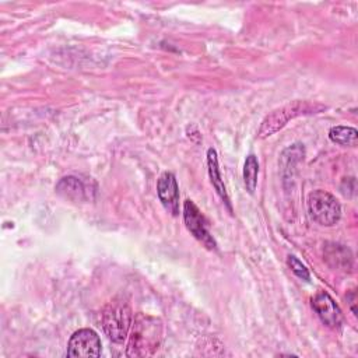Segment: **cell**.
<instances>
[{
	"mask_svg": "<svg viewBox=\"0 0 358 358\" xmlns=\"http://www.w3.org/2000/svg\"><path fill=\"white\" fill-rule=\"evenodd\" d=\"M257 175H259V162L256 155L250 154L245 159L243 165V183L249 193H253L257 185Z\"/></svg>",
	"mask_w": 358,
	"mask_h": 358,
	"instance_id": "13",
	"label": "cell"
},
{
	"mask_svg": "<svg viewBox=\"0 0 358 358\" xmlns=\"http://www.w3.org/2000/svg\"><path fill=\"white\" fill-rule=\"evenodd\" d=\"M312 306L323 324L330 329H338L343 323V313L334 299L326 292L319 291L312 298Z\"/></svg>",
	"mask_w": 358,
	"mask_h": 358,
	"instance_id": "7",
	"label": "cell"
},
{
	"mask_svg": "<svg viewBox=\"0 0 358 358\" xmlns=\"http://www.w3.org/2000/svg\"><path fill=\"white\" fill-rule=\"evenodd\" d=\"M287 264L288 267L291 268V271L299 277L301 280H305V281H309L310 280V274H309V270L306 268V266L299 260L296 259L294 255H289L287 257Z\"/></svg>",
	"mask_w": 358,
	"mask_h": 358,
	"instance_id": "14",
	"label": "cell"
},
{
	"mask_svg": "<svg viewBox=\"0 0 358 358\" xmlns=\"http://www.w3.org/2000/svg\"><path fill=\"white\" fill-rule=\"evenodd\" d=\"M183 220H185L186 228L192 232V235L197 241H200L208 249H215L217 243L207 228L206 218L192 200H186L183 203Z\"/></svg>",
	"mask_w": 358,
	"mask_h": 358,
	"instance_id": "5",
	"label": "cell"
},
{
	"mask_svg": "<svg viewBox=\"0 0 358 358\" xmlns=\"http://www.w3.org/2000/svg\"><path fill=\"white\" fill-rule=\"evenodd\" d=\"M56 192L69 200L81 201L87 199V189L83 182L76 176H66L60 179L56 185Z\"/></svg>",
	"mask_w": 358,
	"mask_h": 358,
	"instance_id": "9",
	"label": "cell"
},
{
	"mask_svg": "<svg viewBox=\"0 0 358 358\" xmlns=\"http://www.w3.org/2000/svg\"><path fill=\"white\" fill-rule=\"evenodd\" d=\"M329 138L343 147H354L358 141V131L350 126H334L329 131Z\"/></svg>",
	"mask_w": 358,
	"mask_h": 358,
	"instance_id": "12",
	"label": "cell"
},
{
	"mask_svg": "<svg viewBox=\"0 0 358 358\" xmlns=\"http://www.w3.org/2000/svg\"><path fill=\"white\" fill-rule=\"evenodd\" d=\"M324 259L329 263V266L333 268L348 270L352 266L351 252L338 243H333L330 248H326Z\"/></svg>",
	"mask_w": 358,
	"mask_h": 358,
	"instance_id": "11",
	"label": "cell"
},
{
	"mask_svg": "<svg viewBox=\"0 0 358 358\" xmlns=\"http://www.w3.org/2000/svg\"><path fill=\"white\" fill-rule=\"evenodd\" d=\"M157 193L164 208L172 215L179 213V187L172 172H164L157 182Z\"/></svg>",
	"mask_w": 358,
	"mask_h": 358,
	"instance_id": "8",
	"label": "cell"
},
{
	"mask_svg": "<svg viewBox=\"0 0 358 358\" xmlns=\"http://www.w3.org/2000/svg\"><path fill=\"white\" fill-rule=\"evenodd\" d=\"M326 106L317 102L310 101H294L287 105H282L277 109H274L271 113H268L260 123V127L257 130V136L260 138H266L278 130H281L291 119L301 116V115H310V113H319L324 110Z\"/></svg>",
	"mask_w": 358,
	"mask_h": 358,
	"instance_id": "2",
	"label": "cell"
},
{
	"mask_svg": "<svg viewBox=\"0 0 358 358\" xmlns=\"http://www.w3.org/2000/svg\"><path fill=\"white\" fill-rule=\"evenodd\" d=\"M308 213L315 222L333 227L341 218V206L331 193L319 189L308 196Z\"/></svg>",
	"mask_w": 358,
	"mask_h": 358,
	"instance_id": "4",
	"label": "cell"
},
{
	"mask_svg": "<svg viewBox=\"0 0 358 358\" xmlns=\"http://www.w3.org/2000/svg\"><path fill=\"white\" fill-rule=\"evenodd\" d=\"M101 350L99 336L91 329H80L69 340L67 357H99Z\"/></svg>",
	"mask_w": 358,
	"mask_h": 358,
	"instance_id": "6",
	"label": "cell"
},
{
	"mask_svg": "<svg viewBox=\"0 0 358 358\" xmlns=\"http://www.w3.org/2000/svg\"><path fill=\"white\" fill-rule=\"evenodd\" d=\"M99 320L105 334L113 343H123L133 322L131 308L124 299L115 298L102 308Z\"/></svg>",
	"mask_w": 358,
	"mask_h": 358,
	"instance_id": "3",
	"label": "cell"
},
{
	"mask_svg": "<svg viewBox=\"0 0 358 358\" xmlns=\"http://www.w3.org/2000/svg\"><path fill=\"white\" fill-rule=\"evenodd\" d=\"M207 168H208V175L211 179V183L215 189V192L220 194V197L222 199V201L227 204L228 210L231 211V203H229V197L225 189V185L221 179V173H220V168H218V158H217V152L215 150L210 148L207 151Z\"/></svg>",
	"mask_w": 358,
	"mask_h": 358,
	"instance_id": "10",
	"label": "cell"
},
{
	"mask_svg": "<svg viewBox=\"0 0 358 358\" xmlns=\"http://www.w3.org/2000/svg\"><path fill=\"white\" fill-rule=\"evenodd\" d=\"M162 338V324L157 317L137 313L127 344L126 355L144 357L158 350Z\"/></svg>",
	"mask_w": 358,
	"mask_h": 358,
	"instance_id": "1",
	"label": "cell"
},
{
	"mask_svg": "<svg viewBox=\"0 0 358 358\" xmlns=\"http://www.w3.org/2000/svg\"><path fill=\"white\" fill-rule=\"evenodd\" d=\"M347 301H350V305H351V310H352V313L354 315H357V309H355V301H357V298H355V291L352 289V292H351V296L350 295H347Z\"/></svg>",
	"mask_w": 358,
	"mask_h": 358,
	"instance_id": "15",
	"label": "cell"
}]
</instances>
